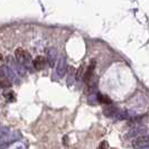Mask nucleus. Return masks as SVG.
I'll use <instances>...</instances> for the list:
<instances>
[{
    "label": "nucleus",
    "instance_id": "f257e3e1",
    "mask_svg": "<svg viewBox=\"0 0 149 149\" xmlns=\"http://www.w3.org/2000/svg\"><path fill=\"white\" fill-rule=\"evenodd\" d=\"M94 68H95V61L92 59L91 63H90V65L86 68L85 73H83V74H84V75H83V79H84V82H85L86 84H89V83L91 82V80H92L93 73H94Z\"/></svg>",
    "mask_w": 149,
    "mask_h": 149
},
{
    "label": "nucleus",
    "instance_id": "f03ea898",
    "mask_svg": "<svg viewBox=\"0 0 149 149\" xmlns=\"http://www.w3.org/2000/svg\"><path fill=\"white\" fill-rule=\"evenodd\" d=\"M134 147L136 148H148V137H141L138 138L134 142Z\"/></svg>",
    "mask_w": 149,
    "mask_h": 149
},
{
    "label": "nucleus",
    "instance_id": "7ed1b4c3",
    "mask_svg": "<svg viewBox=\"0 0 149 149\" xmlns=\"http://www.w3.org/2000/svg\"><path fill=\"white\" fill-rule=\"evenodd\" d=\"M45 65H46V59L43 56H37L34 59V67L36 68L37 71H41L43 68L45 67Z\"/></svg>",
    "mask_w": 149,
    "mask_h": 149
},
{
    "label": "nucleus",
    "instance_id": "20e7f679",
    "mask_svg": "<svg viewBox=\"0 0 149 149\" xmlns=\"http://www.w3.org/2000/svg\"><path fill=\"white\" fill-rule=\"evenodd\" d=\"M15 56H16V58L19 61V62H24L25 61V58H26V52L23 49V48H17L16 49V52H15Z\"/></svg>",
    "mask_w": 149,
    "mask_h": 149
},
{
    "label": "nucleus",
    "instance_id": "39448f33",
    "mask_svg": "<svg viewBox=\"0 0 149 149\" xmlns=\"http://www.w3.org/2000/svg\"><path fill=\"white\" fill-rule=\"evenodd\" d=\"M98 101L100 103H103V104H110L111 103V99L108 98L107 95H102V94H98Z\"/></svg>",
    "mask_w": 149,
    "mask_h": 149
},
{
    "label": "nucleus",
    "instance_id": "423d86ee",
    "mask_svg": "<svg viewBox=\"0 0 149 149\" xmlns=\"http://www.w3.org/2000/svg\"><path fill=\"white\" fill-rule=\"evenodd\" d=\"M84 68H85V64L83 63L81 66L79 67L78 72H76V75H75V79H76V80H80L82 76H83V73H84V71H85Z\"/></svg>",
    "mask_w": 149,
    "mask_h": 149
},
{
    "label": "nucleus",
    "instance_id": "0eeeda50",
    "mask_svg": "<svg viewBox=\"0 0 149 149\" xmlns=\"http://www.w3.org/2000/svg\"><path fill=\"white\" fill-rule=\"evenodd\" d=\"M0 86H1V88H10V83L8 82L7 79L1 78V79H0Z\"/></svg>",
    "mask_w": 149,
    "mask_h": 149
},
{
    "label": "nucleus",
    "instance_id": "6e6552de",
    "mask_svg": "<svg viewBox=\"0 0 149 149\" xmlns=\"http://www.w3.org/2000/svg\"><path fill=\"white\" fill-rule=\"evenodd\" d=\"M5 98L8 100V101H15V96L13 92H9V93H5Z\"/></svg>",
    "mask_w": 149,
    "mask_h": 149
},
{
    "label": "nucleus",
    "instance_id": "1a4fd4ad",
    "mask_svg": "<svg viewBox=\"0 0 149 149\" xmlns=\"http://www.w3.org/2000/svg\"><path fill=\"white\" fill-rule=\"evenodd\" d=\"M99 147H100V148H109V144L107 141H102Z\"/></svg>",
    "mask_w": 149,
    "mask_h": 149
},
{
    "label": "nucleus",
    "instance_id": "9d476101",
    "mask_svg": "<svg viewBox=\"0 0 149 149\" xmlns=\"http://www.w3.org/2000/svg\"><path fill=\"white\" fill-rule=\"evenodd\" d=\"M3 64V56L0 54V65H2Z\"/></svg>",
    "mask_w": 149,
    "mask_h": 149
}]
</instances>
